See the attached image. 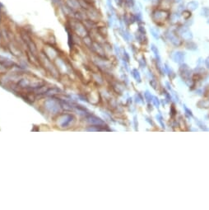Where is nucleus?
Instances as JSON below:
<instances>
[{
    "label": "nucleus",
    "instance_id": "f257e3e1",
    "mask_svg": "<svg viewBox=\"0 0 209 210\" xmlns=\"http://www.w3.org/2000/svg\"><path fill=\"white\" fill-rule=\"evenodd\" d=\"M168 18V13L164 10H156L152 13V19L155 22H163Z\"/></svg>",
    "mask_w": 209,
    "mask_h": 210
},
{
    "label": "nucleus",
    "instance_id": "f03ea898",
    "mask_svg": "<svg viewBox=\"0 0 209 210\" xmlns=\"http://www.w3.org/2000/svg\"><path fill=\"white\" fill-rule=\"evenodd\" d=\"M180 35H181V36H182L183 38L185 39V40H190V39L192 38V33L188 30L185 29L184 30V32H181L180 33Z\"/></svg>",
    "mask_w": 209,
    "mask_h": 210
},
{
    "label": "nucleus",
    "instance_id": "7ed1b4c3",
    "mask_svg": "<svg viewBox=\"0 0 209 210\" xmlns=\"http://www.w3.org/2000/svg\"><path fill=\"white\" fill-rule=\"evenodd\" d=\"M198 7V3L197 2H195V1H191L187 4V8L190 11H194L195 9H197Z\"/></svg>",
    "mask_w": 209,
    "mask_h": 210
},
{
    "label": "nucleus",
    "instance_id": "20e7f679",
    "mask_svg": "<svg viewBox=\"0 0 209 210\" xmlns=\"http://www.w3.org/2000/svg\"><path fill=\"white\" fill-rule=\"evenodd\" d=\"M174 59H175V61H176V62L183 61V59H184V54H183L182 52L175 53Z\"/></svg>",
    "mask_w": 209,
    "mask_h": 210
},
{
    "label": "nucleus",
    "instance_id": "39448f33",
    "mask_svg": "<svg viewBox=\"0 0 209 210\" xmlns=\"http://www.w3.org/2000/svg\"><path fill=\"white\" fill-rule=\"evenodd\" d=\"M201 14L204 17H208L209 16V8H203L201 11Z\"/></svg>",
    "mask_w": 209,
    "mask_h": 210
},
{
    "label": "nucleus",
    "instance_id": "423d86ee",
    "mask_svg": "<svg viewBox=\"0 0 209 210\" xmlns=\"http://www.w3.org/2000/svg\"><path fill=\"white\" fill-rule=\"evenodd\" d=\"M171 19L172 22H176L180 19V15L178 13H173V14L171 16Z\"/></svg>",
    "mask_w": 209,
    "mask_h": 210
},
{
    "label": "nucleus",
    "instance_id": "0eeeda50",
    "mask_svg": "<svg viewBox=\"0 0 209 210\" xmlns=\"http://www.w3.org/2000/svg\"><path fill=\"white\" fill-rule=\"evenodd\" d=\"M151 32L152 33V35H153L155 38H159V35H158V32H156L154 29H151Z\"/></svg>",
    "mask_w": 209,
    "mask_h": 210
},
{
    "label": "nucleus",
    "instance_id": "6e6552de",
    "mask_svg": "<svg viewBox=\"0 0 209 210\" xmlns=\"http://www.w3.org/2000/svg\"><path fill=\"white\" fill-rule=\"evenodd\" d=\"M145 96H146V99H147V101H148V99H152V96L148 93V92H147L145 93Z\"/></svg>",
    "mask_w": 209,
    "mask_h": 210
},
{
    "label": "nucleus",
    "instance_id": "1a4fd4ad",
    "mask_svg": "<svg viewBox=\"0 0 209 210\" xmlns=\"http://www.w3.org/2000/svg\"><path fill=\"white\" fill-rule=\"evenodd\" d=\"M154 103H155V105H156V107H158L159 106V102H158V99H156V97H154Z\"/></svg>",
    "mask_w": 209,
    "mask_h": 210
},
{
    "label": "nucleus",
    "instance_id": "9d476101",
    "mask_svg": "<svg viewBox=\"0 0 209 210\" xmlns=\"http://www.w3.org/2000/svg\"><path fill=\"white\" fill-rule=\"evenodd\" d=\"M205 63H206V65H207V67L209 68V57H208V58H207V59H206V62H205Z\"/></svg>",
    "mask_w": 209,
    "mask_h": 210
},
{
    "label": "nucleus",
    "instance_id": "9b49d317",
    "mask_svg": "<svg viewBox=\"0 0 209 210\" xmlns=\"http://www.w3.org/2000/svg\"><path fill=\"white\" fill-rule=\"evenodd\" d=\"M132 0H125V2H126L127 3H130L131 2H132Z\"/></svg>",
    "mask_w": 209,
    "mask_h": 210
},
{
    "label": "nucleus",
    "instance_id": "f8f14e48",
    "mask_svg": "<svg viewBox=\"0 0 209 210\" xmlns=\"http://www.w3.org/2000/svg\"><path fill=\"white\" fill-rule=\"evenodd\" d=\"M175 2H180V1H182V0H175Z\"/></svg>",
    "mask_w": 209,
    "mask_h": 210
},
{
    "label": "nucleus",
    "instance_id": "ddd939ff",
    "mask_svg": "<svg viewBox=\"0 0 209 210\" xmlns=\"http://www.w3.org/2000/svg\"><path fill=\"white\" fill-rule=\"evenodd\" d=\"M208 22V23H209V20H208V22Z\"/></svg>",
    "mask_w": 209,
    "mask_h": 210
}]
</instances>
